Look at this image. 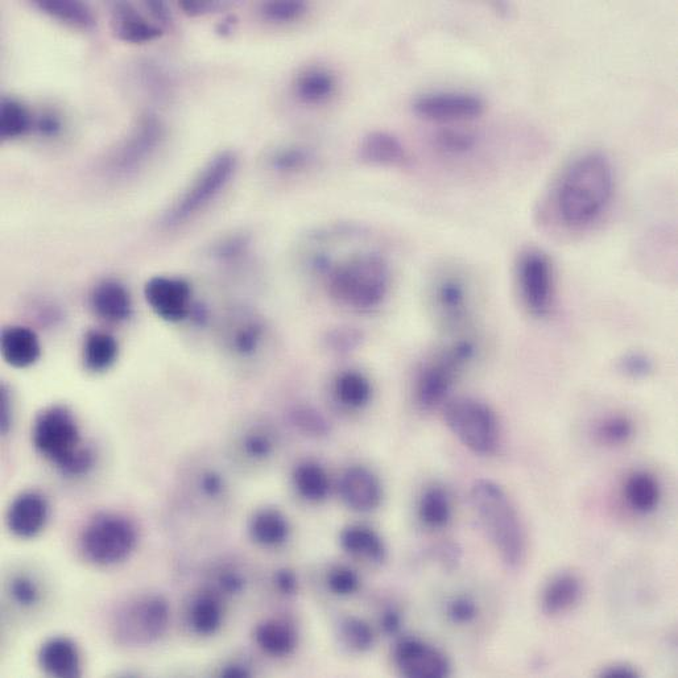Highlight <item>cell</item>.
<instances>
[{"label":"cell","mask_w":678,"mask_h":678,"mask_svg":"<svg viewBox=\"0 0 678 678\" xmlns=\"http://www.w3.org/2000/svg\"><path fill=\"white\" fill-rule=\"evenodd\" d=\"M413 111L428 121L460 122L482 115L485 102L478 95L465 92L427 93L415 99Z\"/></svg>","instance_id":"14"},{"label":"cell","mask_w":678,"mask_h":678,"mask_svg":"<svg viewBox=\"0 0 678 678\" xmlns=\"http://www.w3.org/2000/svg\"><path fill=\"white\" fill-rule=\"evenodd\" d=\"M47 499L36 491H26L12 502L7 514V525L19 539H33L47 525Z\"/></svg>","instance_id":"18"},{"label":"cell","mask_w":678,"mask_h":678,"mask_svg":"<svg viewBox=\"0 0 678 678\" xmlns=\"http://www.w3.org/2000/svg\"><path fill=\"white\" fill-rule=\"evenodd\" d=\"M36 130L44 138H57L62 131V121L59 115L53 111H45L35 122Z\"/></svg>","instance_id":"51"},{"label":"cell","mask_w":678,"mask_h":678,"mask_svg":"<svg viewBox=\"0 0 678 678\" xmlns=\"http://www.w3.org/2000/svg\"><path fill=\"white\" fill-rule=\"evenodd\" d=\"M436 146L438 150L446 154L460 155L473 150L475 147V136L469 131L460 130V128H445L436 135Z\"/></svg>","instance_id":"42"},{"label":"cell","mask_w":678,"mask_h":678,"mask_svg":"<svg viewBox=\"0 0 678 678\" xmlns=\"http://www.w3.org/2000/svg\"><path fill=\"white\" fill-rule=\"evenodd\" d=\"M602 678H638L639 672L628 664H614L599 673Z\"/></svg>","instance_id":"58"},{"label":"cell","mask_w":678,"mask_h":678,"mask_svg":"<svg viewBox=\"0 0 678 678\" xmlns=\"http://www.w3.org/2000/svg\"><path fill=\"white\" fill-rule=\"evenodd\" d=\"M165 136L163 122L155 115H144L107 161L115 176H130L155 155Z\"/></svg>","instance_id":"12"},{"label":"cell","mask_w":678,"mask_h":678,"mask_svg":"<svg viewBox=\"0 0 678 678\" xmlns=\"http://www.w3.org/2000/svg\"><path fill=\"white\" fill-rule=\"evenodd\" d=\"M30 110L15 98L4 97L0 105V136L3 140L18 139L31 130Z\"/></svg>","instance_id":"36"},{"label":"cell","mask_w":678,"mask_h":678,"mask_svg":"<svg viewBox=\"0 0 678 678\" xmlns=\"http://www.w3.org/2000/svg\"><path fill=\"white\" fill-rule=\"evenodd\" d=\"M12 598L23 607L35 606L40 599V589L36 582L27 576L15 577L10 586Z\"/></svg>","instance_id":"45"},{"label":"cell","mask_w":678,"mask_h":678,"mask_svg":"<svg viewBox=\"0 0 678 678\" xmlns=\"http://www.w3.org/2000/svg\"><path fill=\"white\" fill-rule=\"evenodd\" d=\"M292 481L297 493L312 503L324 502L332 490L328 471L316 461L297 463L293 469Z\"/></svg>","instance_id":"27"},{"label":"cell","mask_w":678,"mask_h":678,"mask_svg":"<svg viewBox=\"0 0 678 678\" xmlns=\"http://www.w3.org/2000/svg\"><path fill=\"white\" fill-rule=\"evenodd\" d=\"M111 27L119 40L128 44L151 43L163 36L164 28L151 23L134 6L126 2L113 4Z\"/></svg>","instance_id":"19"},{"label":"cell","mask_w":678,"mask_h":678,"mask_svg":"<svg viewBox=\"0 0 678 678\" xmlns=\"http://www.w3.org/2000/svg\"><path fill=\"white\" fill-rule=\"evenodd\" d=\"M237 168L238 157L234 152L225 151L214 156L165 214V225L169 227L183 225L208 208L229 185Z\"/></svg>","instance_id":"8"},{"label":"cell","mask_w":678,"mask_h":678,"mask_svg":"<svg viewBox=\"0 0 678 678\" xmlns=\"http://www.w3.org/2000/svg\"><path fill=\"white\" fill-rule=\"evenodd\" d=\"M248 246L250 245L245 235H234L217 243L213 247L212 255L219 262H234L246 254Z\"/></svg>","instance_id":"46"},{"label":"cell","mask_w":678,"mask_h":678,"mask_svg":"<svg viewBox=\"0 0 678 678\" xmlns=\"http://www.w3.org/2000/svg\"><path fill=\"white\" fill-rule=\"evenodd\" d=\"M2 355L14 369H28L41 357L40 339L26 326H8L2 333Z\"/></svg>","instance_id":"22"},{"label":"cell","mask_w":678,"mask_h":678,"mask_svg":"<svg viewBox=\"0 0 678 678\" xmlns=\"http://www.w3.org/2000/svg\"><path fill=\"white\" fill-rule=\"evenodd\" d=\"M333 395L343 408L358 411L369 405L372 399V384L362 371L351 369L341 371L334 378Z\"/></svg>","instance_id":"28"},{"label":"cell","mask_w":678,"mask_h":678,"mask_svg":"<svg viewBox=\"0 0 678 678\" xmlns=\"http://www.w3.org/2000/svg\"><path fill=\"white\" fill-rule=\"evenodd\" d=\"M326 584H328L329 590L338 597H349V595L357 593L359 587H361V578L349 566L338 565L330 569Z\"/></svg>","instance_id":"44"},{"label":"cell","mask_w":678,"mask_h":678,"mask_svg":"<svg viewBox=\"0 0 678 678\" xmlns=\"http://www.w3.org/2000/svg\"><path fill=\"white\" fill-rule=\"evenodd\" d=\"M619 370L632 379L646 378L653 370L651 359L642 353H630L624 355L619 362Z\"/></svg>","instance_id":"47"},{"label":"cell","mask_w":678,"mask_h":678,"mask_svg":"<svg viewBox=\"0 0 678 678\" xmlns=\"http://www.w3.org/2000/svg\"><path fill=\"white\" fill-rule=\"evenodd\" d=\"M403 622H401V615L398 610L388 609L382 614L380 618V627L387 635H398Z\"/></svg>","instance_id":"56"},{"label":"cell","mask_w":678,"mask_h":678,"mask_svg":"<svg viewBox=\"0 0 678 678\" xmlns=\"http://www.w3.org/2000/svg\"><path fill=\"white\" fill-rule=\"evenodd\" d=\"M613 190V167L605 155L589 152L577 157L558 181V214L570 227L589 225L605 210Z\"/></svg>","instance_id":"2"},{"label":"cell","mask_w":678,"mask_h":678,"mask_svg":"<svg viewBox=\"0 0 678 678\" xmlns=\"http://www.w3.org/2000/svg\"><path fill=\"white\" fill-rule=\"evenodd\" d=\"M339 636L347 647L357 652H367L374 646V631L366 620L345 617L339 622Z\"/></svg>","instance_id":"38"},{"label":"cell","mask_w":678,"mask_h":678,"mask_svg":"<svg viewBox=\"0 0 678 678\" xmlns=\"http://www.w3.org/2000/svg\"><path fill=\"white\" fill-rule=\"evenodd\" d=\"M35 7L45 15L51 16L65 26L74 30L93 31L97 27V19L88 4L73 0H37Z\"/></svg>","instance_id":"30"},{"label":"cell","mask_w":678,"mask_h":678,"mask_svg":"<svg viewBox=\"0 0 678 678\" xmlns=\"http://www.w3.org/2000/svg\"><path fill=\"white\" fill-rule=\"evenodd\" d=\"M470 502L504 564L518 568L527 553V537L511 499L495 482L482 479L471 487Z\"/></svg>","instance_id":"3"},{"label":"cell","mask_w":678,"mask_h":678,"mask_svg":"<svg viewBox=\"0 0 678 678\" xmlns=\"http://www.w3.org/2000/svg\"><path fill=\"white\" fill-rule=\"evenodd\" d=\"M313 155L308 148L287 146L272 152L270 165L275 171L283 173L299 172L307 168Z\"/></svg>","instance_id":"39"},{"label":"cell","mask_w":678,"mask_h":678,"mask_svg":"<svg viewBox=\"0 0 678 678\" xmlns=\"http://www.w3.org/2000/svg\"><path fill=\"white\" fill-rule=\"evenodd\" d=\"M337 80L325 68H309L297 77L295 90L301 101L308 105H320L336 93Z\"/></svg>","instance_id":"32"},{"label":"cell","mask_w":678,"mask_h":678,"mask_svg":"<svg viewBox=\"0 0 678 678\" xmlns=\"http://www.w3.org/2000/svg\"><path fill=\"white\" fill-rule=\"evenodd\" d=\"M192 287L188 281L171 276H155L147 281L144 297L161 320L177 324L192 313Z\"/></svg>","instance_id":"15"},{"label":"cell","mask_w":678,"mask_h":678,"mask_svg":"<svg viewBox=\"0 0 678 678\" xmlns=\"http://www.w3.org/2000/svg\"><path fill=\"white\" fill-rule=\"evenodd\" d=\"M307 4L295 2V0H279V2H267L262 6L264 19L271 23H291L299 20L307 14Z\"/></svg>","instance_id":"43"},{"label":"cell","mask_w":678,"mask_h":678,"mask_svg":"<svg viewBox=\"0 0 678 678\" xmlns=\"http://www.w3.org/2000/svg\"><path fill=\"white\" fill-rule=\"evenodd\" d=\"M343 551L351 556L366 558L372 564L380 565L387 560V547L382 537L367 525H349L339 535Z\"/></svg>","instance_id":"25"},{"label":"cell","mask_w":678,"mask_h":678,"mask_svg":"<svg viewBox=\"0 0 678 678\" xmlns=\"http://www.w3.org/2000/svg\"><path fill=\"white\" fill-rule=\"evenodd\" d=\"M339 495L353 511L370 512L382 503L383 487L366 466H351L339 479Z\"/></svg>","instance_id":"17"},{"label":"cell","mask_w":678,"mask_h":678,"mask_svg":"<svg viewBox=\"0 0 678 678\" xmlns=\"http://www.w3.org/2000/svg\"><path fill=\"white\" fill-rule=\"evenodd\" d=\"M219 6H221V4L218 2H192V0L180 2L181 10H183L186 15L193 16V18L209 14V12L217 10Z\"/></svg>","instance_id":"55"},{"label":"cell","mask_w":678,"mask_h":678,"mask_svg":"<svg viewBox=\"0 0 678 678\" xmlns=\"http://www.w3.org/2000/svg\"><path fill=\"white\" fill-rule=\"evenodd\" d=\"M518 285L524 307L533 317H545L552 307L555 274L548 256L540 250H527L518 263Z\"/></svg>","instance_id":"13"},{"label":"cell","mask_w":678,"mask_h":678,"mask_svg":"<svg viewBox=\"0 0 678 678\" xmlns=\"http://www.w3.org/2000/svg\"><path fill=\"white\" fill-rule=\"evenodd\" d=\"M39 665L45 675L57 678L80 677L82 664L80 651L68 638H52L41 646Z\"/></svg>","instance_id":"20"},{"label":"cell","mask_w":678,"mask_h":678,"mask_svg":"<svg viewBox=\"0 0 678 678\" xmlns=\"http://www.w3.org/2000/svg\"><path fill=\"white\" fill-rule=\"evenodd\" d=\"M444 419L454 436L471 452L490 456L498 449V419L483 401L466 396L449 399L444 404Z\"/></svg>","instance_id":"7"},{"label":"cell","mask_w":678,"mask_h":678,"mask_svg":"<svg viewBox=\"0 0 678 678\" xmlns=\"http://www.w3.org/2000/svg\"><path fill=\"white\" fill-rule=\"evenodd\" d=\"M325 341L333 351L347 353V351L357 347L359 341H361V334L351 328H338L330 332Z\"/></svg>","instance_id":"49"},{"label":"cell","mask_w":678,"mask_h":678,"mask_svg":"<svg viewBox=\"0 0 678 678\" xmlns=\"http://www.w3.org/2000/svg\"><path fill=\"white\" fill-rule=\"evenodd\" d=\"M223 349L235 361H256L264 354L270 341V329L259 314L248 309L227 313L219 326Z\"/></svg>","instance_id":"11"},{"label":"cell","mask_w":678,"mask_h":678,"mask_svg":"<svg viewBox=\"0 0 678 678\" xmlns=\"http://www.w3.org/2000/svg\"><path fill=\"white\" fill-rule=\"evenodd\" d=\"M308 268L320 276L332 300L353 312L378 309L390 295V264L378 252L357 251L334 258L314 251L308 255Z\"/></svg>","instance_id":"1"},{"label":"cell","mask_w":678,"mask_h":678,"mask_svg":"<svg viewBox=\"0 0 678 678\" xmlns=\"http://www.w3.org/2000/svg\"><path fill=\"white\" fill-rule=\"evenodd\" d=\"M634 436V424L626 416L606 417L597 428L599 441L606 445H623Z\"/></svg>","instance_id":"40"},{"label":"cell","mask_w":678,"mask_h":678,"mask_svg":"<svg viewBox=\"0 0 678 678\" xmlns=\"http://www.w3.org/2000/svg\"><path fill=\"white\" fill-rule=\"evenodd\" d=\"M198 487L206 498L217 499L225 493L226 481L219 471L208 469L202 471L200 478H198Z\"/></svg>","instance_id":"50"},{"label":"cell","mask_w":678,"mask_h":678,"mask_svg":"<svg viewBox=\"0 0 678 678\" xmlns=\"http://www.w3.org/2000/svg\"><path fill=\"white\" fill-rule=\"evenodd\" d=\"M223 615L221 599L212 593H204L194 598L190 605L189 624L197 635H214L222 627Z\"/></svg>","instance_id":"33"},{"label":"cell","mask_w":678,"mask_h":678,"mask_svg":"<svg viewBox=\"0 0 678 678\" xmlns=\"http://www.w3.org/2000/svg\"><path fill=\"white\" fill-rule=\"evenodd\" d=\"M32 441L37 452L62 474L81 477L93 469L94 452L82 442L80 428L68 408L53 405L44 409L33 424Z\"/></svg>","instance_id":"4"},{"label":"cell","mask_w":678,"mask_h":678,"mask_svg":"<svg viewBox=\"0 0 678 678\" xmlns=\"http://www.w3.org/2000/svg\"><path fill=\"white\" fill-rule=\"evenodd\" d=\"M627 502L640 514H649L656 510L660 502L659 482L647 471H635L627 479L624 487Z\"/></svg>","instance_id":"34"},{"label":"cell","mask_w":678,"mask_h":678,"mask_svg":"<svg viewBox=\"0 0 678 678\" xmlns=\"http://www.w3.org/2000/svg\"><path fill=\"white\" fill-rule=\"evenodd\" d=\"M394 659L401 675L408 678H444L450 675L448 657L423 640L401 639L396 644Z\"/></svg>","instance_id":"16"},{"label":"cell","mask_w":678,"mask_h":678,"mask_svg":"<svg viewBox=\"0 0 678 678\" xmlns=\"http://www.w3.org/2000/svg\"><path fill=\"white\" fill-rule=\"evenodd\" d=\"M90 303L99 318L113 324L127 321L132 314L130 292L118 280L99 281L90 296Z\"/></svg>","instance_id":"21"},{"label":"cell","mask_w":678,"mask_h":678,"mask_svg":"<svg viewBox=\"0 0 678 678\" xmlns=\"http://www.w3.org/2000/svg\"><path fill=\"white\" fill-rule=\"evenodd\" d=\"M144 6H146L147 11L150 12L152 16H154V19L156 20L157 23H159V26L161 28H164L165 26H169L172 22V14L171 11H169L168 4L164 2H146L144 3Z\"/></svg>","instance_id":"57"},{"label":"cell","mask_w":678,"mask_h":678,"mask_svg":"<svg viewBox=\"0 0 678 678\" xmlns=\"http://www.w3.org/2000/svg\"><path fill=\"white\" fill-rule=\"evenodd\" d=\"M219 587L226 594H241L246 587V580L237 570H225L218 578Z\"/></svg>","instance_id":"52"},{"label":"cell","mask_w":678,"mask_h":678,"mask_svg":"<svg viewBox=\"0 0 678 678\" xmlns=\"http://www.w3.org/2000/svg\"><path fill=\"white\" fill-rule=\"evenodd\" d=\"M429 308L445 332L460 333L473 312V291L469 279L458 270L434 276L429 287Z\"/></svg>","instance_id":"10"},{"label":"cell","mask_w":678,"mask_h":678,"mask_svg":"<svg viewBox=\"0 0 678 678\" xmlns=\"http://www.w3.org/2000/svg\"><path fill=\"white\" fill-rule=\"evenodd\" d=\"M119 345L111 334L95 330L85 338L82 359L86 370L99 374L109 371L118 361Z\"/></svg>","instance_id":"31"},{"label":"cell","mask_w":678,"mask_h":678,"mask_svg":"<svg viewBox=\"0 0 678 678\" xmlns=\"http://www.w3.org/2000/svg\"><path fill=\"white\" fill-rule=\"evenodd\" d=\"M448 618L456 624H469L478 617V606L469 597H458L449 603Z\"/></svg>","instance_id":"48"},{"label":"cell","mask_w":678,"mask_h":678,"mask_svg":"<svg viewBox=\"0 0 678 678\" xmlns=\"http://www.w3.org/2000/svg\"><path fill=\"white\" fill-rule=\"evenodd\" d=\"M359 156L367 164L396 167L408 160L407 151L395 135L386 131H372L362 139Z\"/></svg>","instance_id":"23"},{"label":"cell","mask_w":678,"mask_h":678,"mask_svg":"<svg viewBox=\"0 0 678 678\" xmlns=\"http://www.w3.org/2000/svg\"><path fill=\"white\" fill-rule=\"evenodd\" d=\"M474 338L457 337L427 359L417 371L415 400L423 411H433L449 400L454 384L477 357Z\"/></svg>","instance_id":"5"},{"label":"cell","mask_w":678,"mask_h":678,"mask_svg":"<svg viewBox=\"0 0 678 678\" xmlns=\"http://www.w3.org/2000/svg\"><path fill=\"white\" fill-rule=\"evenodd\" d=\"M278 448V437L268 425H254L242 434L239 449L242 456L251 462H264L274 456Z\"/></svg>","instance_id":"35"},{"label":"cell","mask_w":678,"mask_h":678,"mask_svg":"<svg viewBox=\"0 0 678 678\" xmlns=\"http://www.w3.org/2000/svg\"><path fill=\"white\" fill-rule=\"evenodd\" d=\"M80 544L86 560L98 566H113L135 551L138 531L126 516L102 512L86 524Z\"/></svg>","instance_id":"6"},{"label":"cell","mask_w":678,"mask_h":678,"mask_svg":"<svg viewBox=\"0 0 678 678\" xmlns=\"http://www.w3.org/2000/svg\"><path fill=\"white\" fill-rule=\"evenodd\" d=\"M421 522L431 528H444L452 519V504L441 487L425 490L419 503Z\"/></svg>","instance_id":"37"},{"label":"cell","mask_w":678,"mask_h":678,"mask_svg":"<svg viewBox=\"0 0 678 678\" xmlns=\"http://www.w3.org/2000/svg\"><path fill=\"white\" fill-rule=\"evenodd\" d=\"M582 597V582L573 573H561L553 577L545 586L541 607L548 617L568 613L580 602Z\"/></svg>","instance_id":"24"},{"label":"cell","mask_w":678,"mask_h":678,"mask_svg":"<svg viewBox=\"0 0 678 678\" xmlns=\"http://www.w3.org/2000/svg\"><path fill=\"white\" fill-rule=\"evenodd\" d=\"M12 424V408H11V396L8 392L7 387H2V394H0V428H2V433L6 434L10 431Z\"/></svg>","instance_id":"54"},{"label":"cell","mask_w":678,"mask_h":678,"mask_svg":"<svg viewBox=\"0 0 678 678\" xmlns=\"http://www.w3.org/2000/svg\"><path fill=\"white\" fill-rule=\"evenodd\" d=\"M275 585L280 593L293 595L299 589V581L296 574L289 569H280L275 574Z\"/></svg>","instance_id":"53"},{"label":"cell","mask_w":678,"mask_h":678,"mask_svg":"<svg viewBox=\"0 0 678 678\" xmlns=\"http://www.w3.org/2000/svg\"><path fill=\"white\" fill-rule=\"evenodd\" d=\"M171 611L160 595H144L123 606L115 618V635L126 646H148L167 631Z\"/></svg>","instance_id":"9"},{"label":"cell","mask_w":678,"mask_h":678,"mask_svg":"<svg viewBox=\"0 0 678 678\" xmlns=\"http://www.w3.org/2000/svg\"><path fill=\"white\" fill-rule=\"evenodd\" d=\"M221 676L225 678H246L251 676L250 669L243 664H230L221 672Z\"/></svg>","instance_id":"59"},{"label":"cell","mask_w":678,"mask_h":678,"mask_svg":"<svg viewBox=\"0 0 678 678\" xmlns=\"http://www.w3.org/2000/svg\"><path fill=\"white\" fill-rule=\"evenodd\" d=\"M255 643L274 657L292 655L299 644V635L292 624L281 619H267L259 623L254 632Z\"/></svg>","instance_id":"26"},{"label":"cell","mask_w":678,"mask_h":678,"mask_svg":"<svg viewBox=\"0 0 678 678\" xmlns=\"http://www.w3.org/2000/svg\"><path fill=\"white\" fill-rule=\"evenodd\" d=\"M251 539L262 547L275 548L288 540L291 527L287 518L274 508H264L256 512L248 525Z\"/></svg>","instance_id":"29"},{"label":"cell","mask_w":678,"mask_h":678,"mask_svg":"<svg viewBox=\"0 0 678 678\" xmlns=\"http://www.w3.org/2000/svg\"><path fill=\"white\" fill-rule=\"evenodd\" d=\"M292 423L305 436L322 438L330 433V425L322 413L312 407L293 409Z\"/></svg>","instance_id":"41"}]
</instances>
